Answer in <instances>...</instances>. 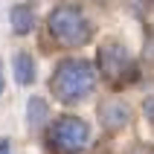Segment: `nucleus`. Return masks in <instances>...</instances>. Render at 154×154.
Returning <instances> with one entry per match:
<instances>
[{
    "label": "nucleus",
    "instance_id": "f257e3e1",
    "mask_svg": "<svg viewBox=\"0 0 154 154\" xmlns=\"http://www.w3.org/2000/svg\"><path fill=\"white\" fill-rule=\"evenodd\" d=\"M99 73L87 58H61L50 76V93L61 105H82L96 93Z\"/></svg>",
    "mask_w": 154,
    "mask_h": 154
},
{
    "label": "nucleus",
    "instance_id": "f03ea898",
    "mask_svg": "<svg viewBox=\"0 0 154 154\" xmlns=\"http://www.w3.org/2000/svg\"><path fill=\"white\" fill-rule=\"evenodd\" d=\"M47 32L61 47H85L93 38V23L76 3H58L47 15Z\"/></svg>",
    "mask_w": 154,
    "mask_h": 154
},
{
    "label": "nucleus",
    "instance_id": "7ed1b4c3",
    "mask_svg": "<svg viewBox=\"0 0 154 154\" xmlns=\"http://www.w3.org/2000/svg\"><path fill=\"white\" fill-rule=\"evenodd\" d=\"M90 146V125L82 116L64 113L47 125V148L52 154H82Z\"/></svg>",
    "mask_w": 154,
    "mask_h": 154
},
{
    "label": "nucleus",
    "instance_id": "20e7f679",
    "mask_svg": "<svg viewBox=\"0 0 154 154\" xmlns=\"http://www.w3.org/2000/svg\"><path fill=\"white\" fill-rule=\"evenodd\" d=\"M96 73L111 82V85H122V82H134L137 73H134V64H131V52L122 41H102V47L96 50Z\"/></svg>",
    "mask_w": 154,
    "mask_h": 154
},
{
    "label": "nucleus",
    "instance_id": "39448f33",
    "mask_svg": "<svg viewBox=\"0 0 154 154\" xmlns=\"http://www.w3.org/2000/svg\"><path fill=\"white\" fill-rule=\"evenodd\" d=\"M96 116H99V122H102L105 131L116 134V131H122V128L131 125L134 111H131V105L125 102L122 96L111 93V96H105V99H99V105H96Z\"/></svg>",
    "mask_w": 154,
    "mask_h": 154
},
{
    "label": "nucleus",
    "instance_id": "423d86ee",
    "mask_svg": "<svg viewBox=\"0 0 154 154\" xmlns=\"http://www.w3.org/2000/svg\"><path fill=\"white\" fill-rule=\"evenodd\" d=\"M9 23H12V32L17 38H23V35H29L35 29L38 15H35V9L29 3H15V6L9 9Z\"/></svg>",
    "mask_w": 154,
    "mask_h": 154
},
{
    "label": "nucleus",
    "instance_id": "0eeeda50",
    "mask_svg": "<svg viewBox=\"0 0 154 154\" xmlns=\"http://www.w3.org/2000/svg\"><path fill=\"white\" fill-rule=\"evenodd\" d=\"M12 76H15V82L20 87H29L35 82V58L29 55L26 50H17L15 55H12Z\"/></svg>",
    "mask_w": 154,
    "mask_h": 154
},
{
    "label": "nucleus",
    "instance_id": "6e6552de",
    "mask_svg": "<svg viewBox=\"0 0 154 154\" xmlns=\"http://www.w3.org/2000/svg\"><path fill=\"white\" fill-rule=\"evenodd\" d=\"M47 119H50V105H47V99L29 96V102H26V125L32 131H41L47 125Z\"/></svg>",
    "mask_w": 154,
    "mask_h": 154
},
{
    "label": "nucleus",
    "instance_id": "1a4fd4ad",
    "mask_svg": "<svg viewBox=\"0 0 154 154\" xmlns=\"http://www.w3.org/2000/svg\"><path fill=\"white\" fill-rule=\"evenodd\" d=\"M143 116H146V122L154 128V90L143 99Z\"/></svg>",
    "mask_w": 154,
    "mask_h": 154
},
{
    "label": "nucleus",
    "instance_id": "9d476101",
    "mask_svg": "<svg viewBox=\"0 0 154 154\" xmlns=\"http://www.w3.org/2000/svg\"><path fill=\"white\" fill-rule=\"evenodd\" d=\"M125 154H154V146H148V143H134V146L125 148Z\"/></svg>",
    "mask_w": 154,
    "mask_h": 154
},
{
    "label": "nucleus",
    "instance_id": "9b49d317",
    "mask_svg": "<svg viewBox=\"0 0 154 154\" xmlns=\"http://www.w3.org/2000/svg\"><path fill=\"white\" fill-rule=\"evenodd\" d=\"M0 154H12V146H9V137H0Z\"/></svg>",
    "mask_w": 154,
    "mask_h": 154
},
{
    "label": "nucleus",
    "instance_id": "f8f14e48",
    "mask_svg": "<svg viewBox=\"0 0 154 154\" xmlns=\"http://www.w3.org/2000/svg\"><path fill=\"white\" fill-rule=\"evenodd\" d=\"M3 90H6V79H3V61H0V96H3Z\"/></svg>",
    "mask_w": 154,
    "mask_h": 154
}]
</instances>
